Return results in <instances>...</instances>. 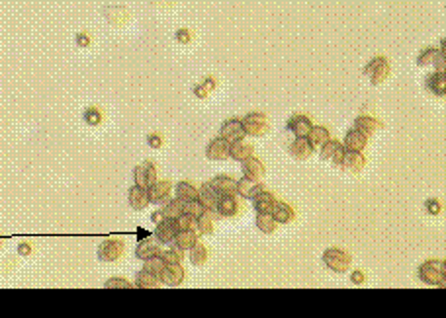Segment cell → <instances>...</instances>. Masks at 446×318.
Masks as SVG:
<instances>
[{"label":"cell","mask_w":446,"mask_h":318,"mask_svg":"<svg viewBox=\"0 0 446 318\" xmlns=\"http://www.w3.org/2000/svg\"><path fill=\"white\" fill-rule=\"evenodd\" d=\"M419 279L433 287L446 285V264L445 260H427L419 268Z\"/></svg>","instance_id":"obj_1"},{"label":"cell","mask_w":446,"mask_h":318,"mask_svg":"<svg viewBox=\"0 0 446 318\" xmlns=\"http://www.w3.org/2000/svg\"><path fill=\"white\" fill-rule=\"evenodd\" d=\"M245 201L247 199H243L241 195H223V197H217V201H215V215L217 217H223V219H237L243 211H245Z\"/></svg>","instance_id":"obj_2"},{"label":"cell","mask_w":446,"mask_h":318,"mask_svg":"<svg viewBox=\"0 0 446 318\" xmlns=\"http://www.w3.org/2000/svg\"><path fill=\"white\" fill-rule=\"evenodd\" d=\"M351 254L343 248H327L323 254V264L327 266L331 272L335 273H345L351 268Z\"/></svg>","instance_id":"obj_3"},{"label":"cell","mask_w":446,"mask_h":318,"mask_svg":"<svg viewBox=\"0 0 446 318\" xmlns=\"http://www.w3.org/2000/svg\"><path fill=\"white\" fill-rule=\"evenodd\" d=\"M243 129H245V135L249 137H262L266 135L268 127H270V121H268V115L262 114V112H251L247 114L243 119Z\"/></svg>","instance_id":"obj_4"},{"label":"cell","mask_w":446,"mask_h":318,"mask_svg":"<svg viewBox=\"0 0 446 318\" xmlns=\"http://www.w3.org/2000/svg\"><path fill=\"white\" fill-rule=\"evenodd\" d=\"M125 250V244L121 238H106L100 246H98V258L102 262H117Z\"/></svg>","instance_id":"obj_5"},{"label":"cell","mask_w":446,"mask_h":318,"mask_svg":"<svg viewBox=\"0 0 446 318\" xmlns=\"http://www.w3.org/2000/svg\"><path fill=\"white\" fill-rule=\"evenodd\" d=\"M364 74L372 80V84H382L390 74V63L386 57H374L364 67Z\"/></svg>","instance_id":"obj_6"},{"label":"cell","mask_w":446,"mask_h":318,"mask_svg":"<svg viewBox=\"0 0 446 318\" xmlns=\"http://www.w3.org/2000/svg\"><path fill=\"white\" fill-rule=\"evenodd\" d=\"M184 279H186V272L180 264H166L163 272L159 273V281L164 287H178L184 283Z\"/></svg>","instance_id":"obj_7"},{"label":"cell","mask_w":446,"mask_h":318,"mask_svg":"<svg viewBox=\"0 0 446 318\" xmlns=\"http://www.w3.org/2000/svg\"><path fill=\"white\" fill-rule=\"evenodd\" d=\"M157 164L153 160H145L141 166H135L133 170V178H135V185L139 187H149L153 182H157Z\"/></svg>","instance_id":"obj_8"},{"label":"cell","mask_w":446,"mask_h":318,"mask_svg":"<svg viewBox=\"0 0 446 318\" xmlns=\"http://www.w3.org/2000/svg\"><path fill=\"white\" fill-rule=\"evenodd\" d=\"M172 193V183L168 180H157L147 187V195H149V203L163 205L170 199Z\"/></svg>","instance_id":"obj_9"},{"label":"cell","mask_w":446,"mask_h":318,"mask_svg":"<svg viewBox=\"0 0 446 318\" xmlns=\"http://www.w3.org/2000/svg\"><path fill=\"white\" fill-rule=\"evenodd\" d=\"M366 166V159L362 153H354V151H345L339 168L345 170L347 174H360Z\"/></svg>","instance_id":"obj_10"},{"label":"cell","mask_w":446,"mask_h":318,"mask_svg":"<svg viewBox=\"0 0 446 318\" xmlns=\"http://www.w3.org/2000/svg\"><path fill=\"white\" fill-rule=\"evenodd\" d=\"M219 137L225 139L227 143H233L239 139H245V129H243V121L231 117V119H225L219 127Z\"/></svg>","instance_id":"obj_11"},{"label":"cell","mask_w":446,"mask_h":318,"mask_svg":"<svg viewBox=\"0 0 446 318\" xmlns=\"http://www.w3.org/2000/svg\"><path fill=\"white\" fill-rule=\"evenodd\" d=\"M343 155H345V147H343V143L337 141V139H333V137L329 139L327 143L321 145V159L331 162L333 166H339V164H341Z\"/></svg>","instance_id":"obj_12"},{"label":"cell","mask_w":446,"mask_h":318,"mask_svg":"<svg viewBox=\"0 0 446 318\" xmlns=\"http://www.w3.org/2000/svg\"><path fill=\"white\" fill-rule=\"evenodd\" d=\"M264 189H266V185L260 183V180H253V178H247V176L237 180V195H241L243 199H255Z\"/></svg>","instance_id":"obj_13"},{"label":"cell","mask_w":446,"mask_h":318,"mask_svg":"<svg viewBox=\"0 0 446 318\" xmlns=\"http://www.w3.org/2000/svg\"><path fill=\"white\" fill-rule=\"evenodd\" d=\"M206 157L210 160H227L229 159V143L221 137H213L210 143L206 145Z\"/></svg>","instance_id":"obj_14"},{"label":"cell","mask_w":446,"mask_h":318,"mask_svg":"<svg viewBox=\"0 0 446 318\" xmlns=\"http://www.w3.org/2000/svg\"><path fill=\"white\" fill-rule=\"evenodd\" d=\"M345 151H354V153H364V149L368 147V135L362 133L360 129L352 127L351 131H347L345 141H343Z\"/></svg>","instance_id":"obj_15"},{"label":"cell","mask_w":446,"mask_h":318,"mask_svg":"<svg viewBox=\"0 0 446 318\" xmlns=\"http://www.w3.org/2000/svg\"><path fill=\"white\" fill-rule=\"evenodd\" d=\"M210 187L217 197L233 195V193H237V180L231 176H215L213 180H210Z\"/></svg>","instance_id":"obj_16"},{"label":"cell","mask_w":446,"mask_h":318,"mask_svg":"<svg viewBox=\"0 0 446 318\" xmlns=\"http://www.w3.org/2000/svg\"><path fill=\"white\" fill-rule=\"evenodd\" d=\"M286 127H288V131H292L296 137H307L309 129L313 127V121L304 114H294L288 119Z\"/></svg>","instance_id":"obj_17"},{"label":"cell","mask_w":446,"mask_h":318,"mask_svg":"<svg viewBox=\"0 0 446 318\" xmlns=\"http://www.w3.org/2000/svg\"><path fill=\"white\" fill-rule=\"evenodd\" d=\"M270 213H272V217L276 219L278 225H290V223L296 221V209H294V205L286 203V201H278L276 199V203H274Z\"/></svg>","instance_id":"obj_18"},{"label":"cell","mask_w":446,"mask_h":318,"mask_svg":"<svg viewBox=\"0 0 446 318\" xmlns=\"http://www.w3.org/2000/svg\"><path fill=\"white\" fill-rule=\"evenodd\" d=\"M288 151H290V157H294L296 160H307L311 155H313V147H311V143L307 141V137H296V139L290 143Z\"/></svg>","instance_id":"obj_19"},{"label":"cell","mask_w":446,"mask_h":318,"mask_svg":"<svg viewBox=\"0 0 446 318\" xmlns=\"http://www.w3.org/2000/svg\"><path fill=\"white\" fill-rule=\"evenodd\" d=\"M255 155V147L251 143H247L245 139H239V141H233L229 143V159L237 160V162H243L247 160L249 157Z\"/></svg>","instance_id":"obj_20"},{"label":"cell","mask_w":446,"mask_h":318,"mask_svg":"<svg viewBox=\"0 0 446 318\" xmlns=\"http://www.w3.org/2000/svg\"><path fill=\"white\" fill-rule=\"evenodd\" d=\"M200 240V234H198V230L196 228H190V230H178L176 234H174V238H172V242H174V248H178V250H190L196 242Z\"/></svg>","instance_id":"obj_21"},{"label":"cell","mask_w":446,"mask_h":318,"mask_svg":"<svg viewBox=\"0 0 446 318\" xmlns=\"http://www.w3.org/2000/svg\"><path fill=\"white\" fill-rule=\"evenodd\" d=\"M266 174V168L262 164V160L258 157H249L247 160H243V176L253 178V180H262V176Z\"/></svg>","instance_id":"obj_22"},{"label":"cell","mask_w":446,"mask_h":318,"mask_svg":"<svg viewBox=\"0 0 446 318\" xmlns=\"http://www.w3.org/2000/svg\"><path fill=\"white\" fill-rule=\"evenodd\" d=\"M127 201H129V205H131V209L143 211V209L149 205L147 189H145V187H139V185L129 187V191H127Z\"/></svg>","instance_id":"obj_23"},{"label":"cell","mask_w":446,"mask_h":318,"mask_svg":"<svg viewBox=\"0 0 446 318\" xmlns=\"http://www.w3.org/2000/svg\"><path fill=\"white\" fill-rule=\"evenodd\" d=\"M176 232H178V230H176V227H174V221H172V219H163V221L157 225V228H155V236H157V240H159L161 244H170Z\"/></svg>","instance_id":"obj_24"},{"label":"cell","mask_w":446,"mask_h":318,"mask_svg":"<svg viewBox=\"0 0 446 318\" xmlns=\"http://www.w3.org/2000/svg\"><path fill=\"white\" fill-rule=\"evenodd\" d=\"M215 219H217V215H215V211H204L200 217H196V230H198V234H213V230H215Z\"/></svg>","instance_id":"obj_25"},{"label":"cell","mask_w":446,"mask_h":318,"mask_svg":"<svg viewBox=\"0 0 446 318\" xmlns=\"http://www.w3.org/2000/svg\"><path fill=\"white\" fill-rule=\"evenodd\" d=\"M174 193H176V197L182 199V201H194V199H198L200 189L196 187V183L194 182L182 180V182H178L176 185H174Z\"/></svg>","instance_id":"obj_26"},{"label":"cell","mask_w":446,"mask_h":318,"mask_svg":"<svg viewBox=\"0 0 446 318\" xmlns=\"http://www.w3.org/2000/svg\"><path fill=\"white\" fill-rule=\"evenodd\" d=\"M354 127L360 129V131L366 133V135H372L374 131L382 129L384 125H382L380 119H376V117H372V115H358V117L354 119Z\"/></svg>","instance_id":"obj_27"},{"label":"cell","mask_w":446,"mask_h":318,"mask_svg":"<svg viewBox=\"0 0 446 318\" xmlns=\"http://www.w3.org/2000/svg\"><path fill=\"white\" fill-rule=\"evenodd\" d=\"M329 139H331V131L325 125H313L307 133V141L311 143L313 149H321V145L327 143Z\"/></svg>","instance_id":"obj_28"},{"label":"cell","mask_w":446,"mask_h":318,"mask_svg":"<svg viewBox=\"0 0 446 318\" xmlns=\"http://www.w3.org/2000/svg\"><path fill=\"white\" fill-rule=\"evenodd\" d=\"M274 203H276V195L272 191H268V189L260 191L257 197L253 199V205H255L257 213H270Z\"/></svg>","instance_id":"obj_29"},{"label":"cell","mask_w":446,"mask_h":318,"mask_svg":"<svg viewBox=\"0 0 446 318\" xmlns=\"http://www.w3.org/2000/svg\"><path fill=\"white\" fill-rule=\"evenodd\" d=\"M208 258H210V250H208V246L202 244L200 240L190 248V262H192V266L202 268V266L208 264Z\"/></svg>","instance_id":"obj_30"},{"label":"cell","mask_w":446,"mask_h":318,"mask_svg":"<svg viewBox=\"0 0 446 318\" xmlns=\"http://www.w3.org/2000/svg\"><path fill=\"white\" fill-rule=\"evenodd\" d=\"M133 285L139 287V289H157V287H161V281H159V275L147 272V270H141L135 275V283Z\"/></svg>","instance_id":"obj_31"},{"label":"cell","mask_w":446,"mask_h":318,"mask_svg":"<svg viewBox=\"0 0 446 318\" xmlns=\"http://www.w3.org/2000/svg\"><path fill=\"white\" fill-rule=\"evenodd\" d=\"M157 254H161V248H159V244H155L153 240H149V238H143L139 244H137V250H135V256L139 258V260H149V258H153V256H157Z\"/></svg>","instance_id":"obj_32"},{"label":"cell","mask_w":446,"mask_h":318,"mask_svg":"<svg viewBox=\"0 0 446 318\" xmlns=\"http://www.w3.org/2000/svg\"><path fill=\"white\" fill-rule=\"evenodd\" d=\"M257 228L262 234H274L278 223L272 217V213H257Z\"/></svg>","instance_id":"obj_33"},{"label":"cell","mask_w":446,"mask_h":318,"mask_svg":"<svg viewBox=\"0 0 446 318\" xmlns=\"http://www.w3.org/2000/svg\"><path fill=\"white\" fill-rule=\"evenodd\" d=\"M427 90L435 96H445V72H433L427 76Z\"/></svg>","instance_id":"obj_34"},{"label":"cell","mask_w":446,"mask_h":318,"mask_svg":"<svg viewBox=\"0 0 446 318\" xmlns=\"http://www.w3.org/2000/svg\"><path fill=\"white\" fill-rule=\"evenodd\" d=\"M198 201L204 205V209L213 211L215 209V201H217V195L213 193V189L210 187V182H204L200 187V193H198Z\"/></svg>","instance_id":"obj_35"},{"label":"cell","mask_w":446,"mask_h":318,"mask_svg":"<svg viewBox=\"0 0 446 318\" xmlns=\"http://www.w3.org/2000/svg\"><path fill=\"white\" fill-rule=\"evenodd\" d=\"M163 215L164 219H176L180 213H182V199H168L166 203H163Z\"/></svg>","instance_id":"obj_36"},{"label":"cell","mask_w":446,"mask_h":318,"mask_svg":"<svg viewBox=\"0 0 446 318\" xmlns=\"http://www.w3.org/2000/svg\"><path fill=\"white\" fill-rule=\"evenodd\" d=\"M164 266H166V264H164V260L161 254H157V256H153V258H149V260L143 262V270L155 273V275H159V273L163 272Z\"/></svg>","instance_id":"obj_37"},{"label":"cell","mask_w":446,"mask_h":318,"mask_svg":"<svg viewBox=\"0 0 446 318\" xmlns=\"http://www.w3.org/2000/svg\"><path fill=\"white\" fill-rule=\"evenodd\" d=\"M174 221V227L176 230H190V228H196V219L192 217V215H188V213H180L176 219H172Z\"/></svg>","instance_id":"obj_38"},{"label":"cell","mask_w":446,"mask_h":318,"mask_svg":"<svg viewBox=\"0 0 446 318\" xmlns=\"http://www.w3.org/2000/svg\"><path fill=\"white\" fill-rule=\"evenodd\" d=\"M437 55H439V49H437V47H425L421 53H419V57H417V65H419V67L431 65V63L435 61Z\"/></svg>","instance_id":"obj_39"},{"label":"cell","mask_w":446,"mask_h":318,"mask_svg":"<svg viewBox=\"0 0 446 318\" xmlns=\"http://www.w3.org/2000/svg\"><path fill=\"white\" fill-rule=\"evenodd\" d=\"M82 119H84L86 125L96 127V125H100V121H102V112H100L98 108H86L84 114H82Z\"/></svg>","instance_id":"obj_40"},{"label":"cell","mask_w":446,"mask_h":318,"mask_svg":"<svg viewBox=\"0 0 446 318\" xmlns=\"http://www.w3.org/2000/svg\"><path fill=\"white\" fill-rule=\"evenodd\" d=\"M204 211H206V209H204V205L200 203L198 199H194V201H182V213L192 215L194 219H196V217H200Z\"/></svg>","instance_id":"obj_41"},{"label":"cell","mask_w":446,"mask_h":318,"mask_svg":"<svg viewBox=\"0 0 446 318\" xmlns=\"http://www.w3.org/2000/svg\"><path fill=\"white\" fill-rule=\"evenodd\" d=\"M161 256H163L164 264H182V250H178L174 246L168 250H163Z\"/></svg>","instance_id":"obj_42"},{"label":"cell","mask_w":446,"mask_h":318,"mask_svg":"<svg viewBox=\"0 0 446 318\" xmlns=\"http://www.w3.org/2000/svg\"><path fill=\"white\" fill-rule=\"evenodd\" d=\"M104 287H106V289H131L133 283H129V281L123 279V277H112V279H108V281L104 283Z\"/></svg>","instance_id":"obj_43"},{"label":"cell","mask_w":446,"mask_h":318,"mask_svg":"<svg viewBox=\"0 0 446 318\" xmlns=\"http://www.w3.org/2000/svg\"><path fill=\"white\" fill-rule=\"evenodd\" d=\"M425 211L429 213V215H441V211H443V205L441 201H437V199H427L425 201Z\"/></svg>","instance_id":"obj_44"},{"label":"cell","mask_w":446,"mask_h":318,"mask_svg":"<svg viewBox=\"0 0 446 318\" xmlns=\"http://www.w3.org/2000/svg\"><path fill=\"white\" fill-rule=\"evenodd\" d=\"M176 41L178 43H182V45H188L190 41H192V31L186 29V27H180V29H176Z\"/></svg>","instance_id":"obj_45"},{"label":"cell","mask_w":446,"mask_h":318,"mask_svg":"<svg viewBox=\"0 0 446 318\" xmlns=\"http://www.w3.org/2000/svg\"><path fill=\"white\" fill-rule=\"evenodd\" d=\"M147 145H149L151 149H161V147L164 145V141L159 133H151V135H147Z\"/></svg>","instance_id":"obj_46"},{"label":"cell","mask_w":446,"mask_h":318,"mask_svg":"<svg viewBox=\"0 0 446 318\" xmlns=\"http://www.w3.org/2000/svg\"><path fill=\"white\" fill-rule=\"evenodd\" d=\"M433 63H437V72H445V49H439V55Z\"/></svg>","instance_id":"obj_47"},{"label":"cell","mask_w":446,"mask_h":318,"mask_svg":"<svg viewBox=\"0 0 446 318\" xmlns=\"http://www.w3.org/2000/svg\"><path fill=\"white\" fill-rule=\"evenodd\" d=\"M351 281L354 283V285H362L364 281H366V273L364 272H360V270H356V272H352L351 275Z\"/></svg>","instance_id":"obj_48"},{"label":"cell","mask_w":446,"mask_h":318,"mask_svg":"<svg viewBox=\"0 0 446 318\" xmlns=\"http://www.w3.org/2000/svg\"><path fill=\"white\" fill-rule=\"evenodd\" d=\"M31 252H33V246H31L29 242H20V244H18V254H20V256H29Z\"/></svg>","instance_id":"obj_49"},{"label":"cell","mask_w":446,"mask_h":318,"mask_svg":"<svg viewBox=\"0 0 446 318\" xmlns=\"http://www.w3.org/2000/svg\"><path fill=\"white\" fill-rule=\"evenodd\" d=\"M76 43H78V47H88L90 45V37L84 31H80V33H76Z\"/></svg>","instance_id":"obj_50"},{"label":"cell","mask_w":446,"mask_h":318,"mask_svg":"<svg viewBox=\"0 0 446 318\" xmlns=\"http://www.w3.org/2000/svg\"><path fill=\"white\" fill-rule=\"evenodd\" d=\"M202 86H204L208 92H211L215 86H217V80H215L213 76H206V78H204V82H202Z\"/></svg>","instance_id":"obj_51"},{"label":"cell","mask_w":446,"mask_h":318,"mask_svg":"<svg viewBox=\"0 0 446 318\" xmlns=\"http://www.w3.org/2000/svg\"><path fill=\"white\" fill-rule=\"evenodd\" d=\"M208 94H210V92L206 90L202 84H196V86H194V96H196V98L204 100V98H208Z\"/></svg>","instance_id":"obj_52"},{"label":"cell","mask_w":446,"mask_h":318,"mask_svg":"<svg viewBox=\"0 0 446 318\" xmlns=\"http://www.w3.org/2000/svg\"><path fill=\"white\" fill-rule=\"evenodd\" d=\"M163 219H164V215H163V211H161V209H159V211H155V213L151 215V221H153L155 225H159Z\"/></svg>","instance_id":"obj_53"},{"label":"cell","mask_w":446,"mask_h":318,"mask_svg":"<svg viewBox=\"0 0 446 318\" xmlns=\"http://www.w3.org/2000/svg\"><path fill=\"white\" fill-rule=\"evenodd\" d=\"M147 236H149V232H147L145 228H139V240L141 238H147Z\"/></svg>","instance_id":"obj_54"},{"label":"cell","mask_w":446,"mask_h":318,"mask_svg":"<svg viewBox=\"0 0 446 318\" xmlns=\"http://www.w3.org/2000/svg\"><path fill=\"white\" fill-rule=\"evenodd\" d=\"M0 248H2V238H0Z\"/></svg>","instance_id":"obj_55"}]
</instances>
